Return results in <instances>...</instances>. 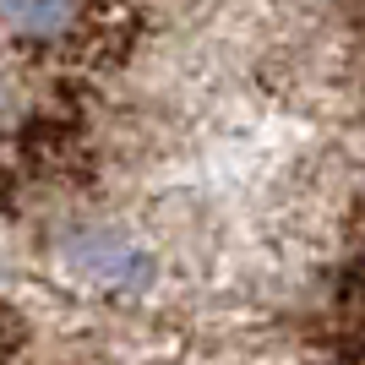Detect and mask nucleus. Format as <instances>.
I'll return each mask as SVG.
<instances>
[{"label": "nucleus", "mask_w": 365, "mask_h": 365, "mask_svg": "<svg viewBox=\"0 0 365 365\" xmlns=\"http://www.w3.org/2000/svg\"><path fill=\"white\" fill-rule=\"evenodd\" d=\"M66 257H71V267L88 278V284H98V289H131V284L148 278L142 245H131L125 235H115V229H88V235H76V240L66 245Z\"/></svg>", "instance_id": "obj_1"}, {"label": "nucleus", "mask_w": 365, "mask_h": 365, "mask_svg": "<svg viewBox=\"0 0 365 365\" xmlns=\"http://www.w3.org/2000/svg\"><path fill=\"white\" fill-rule=\"evenodd\" d=\"M0 22L16 33H61L71 22V0H0Z\"/></svg>", "instance_id": "obj_2"}]
</instances>
